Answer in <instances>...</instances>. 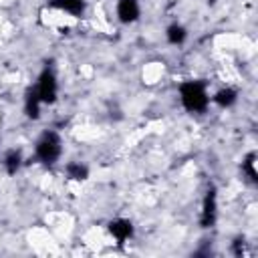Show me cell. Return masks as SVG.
Returning a JSON list of instances; mask_svg holds the SVG:
<instances>
[{"mask_svg":"<svg viewBox=\"0 0 258 258\" xmlns=\"http://www.w3.org/2000/svg\"><path fill=\"white\" fill-rule=\"evenodd\" d=\"M183 38H185V30H183L179 24H173V26L167 28V40H169V42L177 44V42H181Z\"/></svg>","mask_w":258,"mask_h":258,"instance_id":"cell-10","label":"cell"},{"mask_svg":"<svg viewBox=\"0 0 258 258\" xmlns=\"http://www.w3.org/2000/svg\"><path fill=\"white\" fill-rule=\"evenodd\" d=\"M18 163H20L18 151H10V153L6 155V169H8V173H14V171L18 169Z\"/></svg>","mask_w":258,"mask_h":258,"instance_id":"cell-12","label":"cell"},{"mask_svg":"<svg viewBox=\"0 0 258 258\" xmlns=\"http://www.w3.org/2000/svg\"><path fill=\"white\" fill-rule=\"evenodd\" d=\"M254 159H256V153H250V155L246 157V161H244V169L248 171V175H250V179H252V181H256V179H258L256 169H254Z\"/></svg>","mask_w":258,"mask_h":258,"instance_id":"cell-13","label":"cell"},{"mask_svg":"<svg viewBox=\"0 0 258 258\" xmlns=\"http://www.w3.org/2000/svg\"><path fill=\"white\" fill-rule=\"evenodd\" d=\"M214 218H216V194L214 189L206 196V204H204V216H202V226L208 228L214 224Z\"/></svg>","mask_w":258,"mask_h":258,"instance_id":"cell-6","label":"cell"},{"mask_svg":"<svg viewBox=\"0 0 258 258\" xmlns=\"http://www.w3.org/2000/svg\"><path fill=\"white\" fill-rule=\"evenodd\" d=\"M50 4L56 6V8H62L67 12H71L75 16H79L83 12V8H85V0H52Z\"/></svg>","mask_w":258,"mask_h":258,"instance_id":"cell-7","label":"cell"},{"mask_svg":"<svg viewBox=\"0 0 258 258\" xmlns=\"http://www.w3.org/2000/svg\"><path fill=\"white\" fill-rule=\"evenodd\" d=\"M36 153L44 163H52L60 155V141L54 133H44L36 145Z\"/></svg>","mask_w":258,"mask_h":258,"instance_id":"cell-2","label":"cell"},{"mask_svg":"<svg viewBox=\"0 0 258 258\" xmlns=\"http://www.w3.org/2000/svg\"><path fill=\"white\" fill-rule=\"evenodd\" d=\"M38 103H40V97H38L36 89L28 91V95H26V115L28 117H32V119L38 117Z\"/></svg>","mask_w":258,"mask_h":258,"instance_id":"cell-8","label":"cell"},{"mask_svg":"<svg viewBox=\"0 0 258 258\" xmlns=\"http://www.w3.org/2000/svg\"><path fill=\"white\" fill-rule=\"evenodd\" d=\"M179 93H181V101H183L185 109H189V111H204L206 109L208 97H206V91L200 83H183Z\"/></svg>","mask_w":258,"mask_h":258,"instance_id":"cell-1","label":"cell"},{"mask_svg":"<svg viewBox=\"0 0 258 258\" xmlns=\"http://www.w3.org/2000/svg\"><path fill=\"white\" fill-rule=\"evenodd\" d=\"M67 173H69V177H73V179H85L89 171H87V167L81 165V163H69Z\"/></svg>","mask_w":258,"mask_h":258,"instance_id":"cell-11","label":"cell"},{"mask_svg":"<svg viewBox=\"0 0 258 258\" xmlns=\"http://www.w3.org/2000/svg\"><path fill=\"white\" fill-rule=\"evenodd\" d=\"M36 93H38L40 101H44V103H52L54 101V97H56V81H54V75L48 69L40 75Z\"/></svg>","mask_w":258,"mask_h":258,"instance_id":"cell-3","label":"cell"},{"mask_svg":"<svg viewBox=\"0 0 258 258\" xmlns=\"http://www.w3.org/2000/svg\"><path fill=\"white\" fill-rule=\"evenodd\" d=\"M117 14H119V18H121L123 22H133V20L139 16L137 2H135V0H119Z\"/></svg>","mask_w":258,"mask_h":258,"instance_id":"cell-4","label":"cell"},{"mask_svg":"<svg viewBox=\"0 0 258 258\" xmlns=\"http://www.w3.org/2000/svg\"><path fill=\"white\" fill-rule=\"evenodd\" d=\"M214 99H216L218 105L228 107V105H232V103L236 101V93H234L232 89H222V91H218V95H216Z\"/></svg>","mask_w":258,"mask_h":258,"instance_id":"cell-9","label":"cell"},{"mask_svg":"<svg viewBox=\"0 0 258 258\" xmlns=\"http://www.w3.org/2000/svg\"><path fill=\"white\" fill-rule=\"evenodd\" d=\"M109 230H111V234H113L119 242L127 240V238L133 234V226H131V222H127V220H115V222H111V224H109Z\"/></svg>","mask_w":258,"mask_h":258,"instance_id":"cell-5","label":"cell"}]
</instances>
